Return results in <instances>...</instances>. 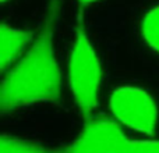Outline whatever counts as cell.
<instances>
[{
    "label": "cell",
    "instance_id": "6da1fadb",
    "mask_svg": "<svg viewBox=\"0 0 159 153\" xmlns=\"http://www.w3.org/2000/svg\"><path fill=\"white\" fill-rule=\"evenodd\" d=\"M57 2L53 0L31 46L3 78L2 110L4 113L60 99L63 75L55 50L59 21Z\"/></svg>",
    "mask_w": 159,
    "mask_h": 153
},
{
    "label": "cell",
    "instance_id": "ba28073f",
    "mask_svg": "<svg viewBox=\"0 0 159 153\" xmlns=\"http://www.w3.org/2000/svg\"><path fill=\"white\" fill-rule=\"evenodd\" d=\"M124 153H159V139H130Z\"/></svg>",
    "mask_w": 159,
    "mask_h": 153
},
{
    "label": "cell",
    "instance_id": "5b68a950",
    "mask_svg": "<svg viewBox=\"0 0 159 153\" xmlns=\"http://www.w3.org/2000/svg\"><path fill=\"white\" fill-rule=\"evenodd\" d=\"M35 36L30 31L3 24L0 29V66L8 71L31 46Z\"/></svg>",
    "mask_w": 159,
    "mask_h": 153
},
{
    "label": "cell",
    "instance_id": "277c9868",
    "mask_svg": "<svg viewBox=\"0 0 159 153\" xmlns=\"http://www.w3.org/2000/svg\"><path fill=\"white\" fill-rule=\"evenodd\" d=\"M129 141L119 123L95 118L88 121L78 137L57 153H124Z\"/></svg>",
    "mask_w": 159,
    "mask_h": 153
},
{
    "label": "cell",
    "instance_id": "8992f818",
    "mask_svg": "<svg viewBox=\"0 0 159 153\" xmlns=\"http://www.w3.org/2000/svg\"><path fill=\"white\" fill-rule=\"evenodd\" d=\"M0 153H57V151H52L36 141L4 134L0 143Z\"/></svg>",
    "mask_w": 159,
    "mask_h": 153
},
{
    "label": "cell",
    "instance_id": "30bf717a",
    "mask_svg": "<svg viewBox=\"0 0 159 153\" xmlns=\"http://www.w3.org/2000/svg\"><path fill=\"white\" fill-rule=\"evenodd\" d=\"M6 2H7V0H2V3H6Z\"/></svg>",
    "mask_w": 159,
    "mask_h": 153
},
{
    "label": "cell",
    "instance_id": "3957f363",
    "mask_svg": "<svg viewBox=\"0 0 159 153\" xmlns=\"http://www.w3.org/2000/svg\"><path fill=\"white\" fill-rule=\"evenodd\" d=\"M109 109L120 125L151 135L158 125V106L151 93L137 86H119L110 93Z\"/></svg>",
    "mask_w": 159,
    "mask_h": 153
},
{
    "label": "cell",
    "instance_id": "9c48e42d",
    "mask_svg": "<svg viewBox=\"0 0 159 153\" xmlns=\"http://www.w3.org/2000/svg\"><path fill=\"white\" fill-rule=\"evenodd\" d=\"M81 4H84V6H89V4H93V3H98V2H101V0H78Z\"/></svg>",
    "mask_w": 159,
    "mask_h": 153
},
{
    "label": "cell",
    "instance_id": "52a82bcc",
    "mask_svg": "<svg viewBox=\"0 0 159 153\" xmlns=\"http://www.w3.org/2000/svg\"><path fill=\"white\" fill-rule=\"evenodd\" d=\"M141 36L154 52L159 53V4L144 14L141 21Z\"/></svg>",
    "mask_w": 159,
    "mask_h": 153
},
{
    "label": "cell",
    "instance_id": "7a4b0ae2",
    "mask_svg": "<svg viewBox=\"0 0 159 153\" xmlns=\"http://www.w3.org/2000/svg\"><path fill=\"white\" fill-rule=\"evenodd\" d=\"M102 84V66L98 53L80 20L69 60V85L80 113L92 114Z\"/></svg>",
    "mask_w": 159,
    "mask_h": 153
}]
</instances>
